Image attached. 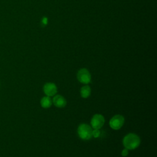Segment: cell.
I'll return each instance as SVG.
<instances>
[{"mask_svg": "<svg viewBox=\"0 0 157 157\" xmlns=\"http://www.w3.org/2000/svg\"><path fill=\"white\" fill-rule=\"evenodd\" d=\"M41 25L42 26H45L48 24V18L46 17H43L41 20Z\"/></svg>", "mask_w": 157, "mask_h": 157, "instance_id": "11", "label": "cell"}, {"mask_svg": "<svg viewBox=\"0 0 157 157\" xmlns=\"http://www.w3.org/2000/svg\"><path fill=\"white\" fill-rule=\"evenodd\" d=\"M121 155L122 156H124V157L128 156V150L126 149V148H124V149L121 151Z\"/></svg>", "mask_w": 157, "mask_h": 157, "instance_id": "12", "label": "cell"}, {"mask_svg": "<svg viewBox=\"0 0 157 157\" xmlns=\"http://www.w3.org/2000/svg\"><path fill=\"white\" fill-rule=\"evenodd\" d=\"M52 104V101L49 96H44L40 100V105L44 109H47L51 107Z\"/></svg>", "mask_w": 157, "mask_h": 157, "instance_id": "8", "label": "cell"}, {"mask_svg": "<svg viewBox=\"0 0 157 157\" xmlns=\"http://www.w3.org/2000/svg\"><path fill=\"white\" fill-rule=\"evenodd\" d=\"M100 134H101V132H100L99 129H94V130H93V131H92V137H93L94 138H97V137H99Z\"/></svg>", "mask_w": 157, "mask_h": 157, "instance_id": "10", "label": "cell"}, {"mask_svg": "<svg viewBox=\"0 0 157 157\" xmlns=\"http://www.w3.org/2000/svg\"><path fill=\"white\" fill-rule=\"evenodd\" d=\"M104 122H105V119L103 115L99 113L95 114L93 116L91 120V128L93 129H99L103 126Z\"/></svg>", "mask_w": 157, "mask_h": 157, "instance_id": "5", "label": "cell"}, {"mask_svg": "<svg viewBox=\"0 0 157 157\" xmlns=\"http://www.w3.org/2000/svg\"><path fill=\"white\" fill-rule=\"evenodd\" d=\"M140 144L139 137L134 133L126 134L123 139V144L125 148L132 150L137 148Z\"/></svg>", "mask_w": 157, "mask_h": 157, "instance_id": "1", "label": "cell"}, {"mask_svg": "<svg viewBox=\"0 0 157 157\" xmlns=\"http://www.w3.org/2000/svg\"><path fill=\"white\" fill-rule=\"evenodd\" d=\"M91 88L88 85L83 86L80 89V95L83 98H87L90 96Z\"/></svg>", "mask_w": 157, "mask_h": 157, "instance_id": "9", "label": "cell"}, {"mask_svg": "<svg viewBox=\"0 0 157 157\" xmlns=\"http://www.w3.org/2000/svg\"><path fill=\"white\" fill-rule=\"evenodd\" d=\"M92 128L86 123L80 124L77 129V134L79 137L85 140H90L92 137Z\"/></svg>", "mask_w": 157, "mask_h": 157, "instance_id": "2", "label": "cell"}, {"mask_svg": "<svg viewBox=\"0 0 157 157\" xmlns=\"http://www.w3.org/2000/svg\"><path fill=\"white\" fill-rule=\"evenodd\" d=\"M52 102L56 107H59V108L64 107L66 105V99L63 96L59 94L55 96L54 98H53Z\"/></svg>", "mask_w": 157, "mask_h": 157, "instance_id": "7", "label": "cell"}, {"mask_svg": "<svg viewBox=\"0 0 157 157\" xmlns=\"http://www.w3.org/2000/svg\"><path fill=\"white\" fill-rule=\"evenodd\" d=\"M77 78L80 83L83 84L89 83L91 80V74L86 68H82L77 72Z\"/></svg>", "mask_w": 157, "mask_h": 157, "instance_id": "3", "label": "cell"}, {"mask_svg": "<svg viewBox=\"0 0 157 157\" xmlns=\"http://www.w3.org/2000/svg\"><path fill=\"white\" fill-rule=\"evenodd\" d=\"M43 91L47 96H53L57 92V87L53 83H46L43 87Z\"/></svg>", "mask_w": 157, "mask_h": 157, "instance_id": "6", "label": "cell"}, {"mask_svg": "<svg viewBox=\"0 0 157 157\" xmlns=\"http://www.w3.org/2000/svg\"><path fill=\"white\" fill-rule=\"evenodd\" d=\"M124 122V117L121 115H115L109 121L110 128L114 130L120 129L123 125Z\"/></svg>", "mask_w": 157, "mask_h": 157, "instance_id": "4", "label": "cell"}]
</instances>
